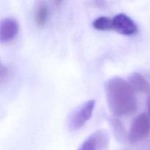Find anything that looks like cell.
Returning a JSON list of instances; mask_svg holds the SVG:
<instances>
[{
	"mask_svg": "<svg viewBox=\"0 0 150 150\" xmlns=\"http://www.w3.org/2000/svg\"><path fill=\"white\" fill-rule=\"evenodd\" d=\"M108 108L115 116L132 114L137 108V99L128 82L120 77L108 81L105 86Z\"/></svg>",
	"mask_w": 150,
	"mask_h": 150,
	"instance_id": "cell-1",
	"label": "cell"
},
{
	"mask_svg": "<svg viewBox=\"0 0 150 150\" xmlns=\"http://www.w3.org/2000/svg\"><path fill=\"white\" fill-rule=\"evenodd\" d=\"M95 106V101L90 100L76 108L69 117V129L70 130H77L83 127L92 117Z\"/></svg>",
	"mask_w": 150,
	"mask_h": 150,
	"instance_id": "cell-2",
	"label": "cell"
},
{
	"mask_svg": "<svg viewBox=\"0 0 150 150\" xmlns=\"http://www.w3.org/2000/svg\"><path fill=\"white\" fill-rule=\"evenodd\" d=\"M150 131V120L144 113L139 114L133 120L128 135L130 143H136L149 135Z\"/></svg>",
	"mask_w": 150,
	"mask_h": 150,
	"instance_id": "cell-3",
	"label": "cell"
},
{
	"mask_svg": "<svg viewBox=\"0 0 150 150\" xmlns=\"http://www.w3.org/2000/svg\"><path fill=\"white\" fill-rule=\"evenodd\" d=\"M114 29L124 35H133L137 33L138 26L134 21L127 15L120 13L112 18Z\"/></svg>",
	"mask_w": 150,
	"mask_h": 150,
	"instance_id": "cell-4",
	"label": "cell"
},
{
	"mask_svg": "<svg viewBox=\"0 0 150 150\" xmlns=\"http://www.w3.org/2000/svg\"><path fill=\"white\" fill-rule=\"evenodd\" d=\"M18 32V24L13 18H6L1 21L0 40L2 42L13 40Z\"/></svg>",
	"mask_w": 150,
	"mask_h": 150,
	"instance_id": "cell-5",
	"label": "cell"
},
{
	"mask_svg": "<svg viewBox=\"0 0 150 150\" xmlns=\"http://www.w3.org/2000/svg\"><path fill=\"white\" fill-rule=\"evenodd\" d=\"M108 142L107 135L102 130H99L89 136L81 144L79 150H98L102 149Z\"/></svg>",
	"mask_w": 150,
	"mask_h": 150,
	"instance_id": "cell-6",
	"label": "cell"
},
{
	"mask_svg": "<svg viewBox=\"0 0 150 150\" xmlns=\"http://www.w3.org/2000/svg\"><path fill=\"white\" fill-rule=\"evenodd\" d=\"M127 82L133 91L139 92H149L150 91L149 82L139 73H133L130 74Z\"/></svg>",
	"mask_w": 150,
	"mask_h": 150,
	"instance_id": "cell-7",
	"label": "cell"
},
{
	"mask_svg": "<svg viewBox=\"0 0 150 150\" xmlns=\"http://www.w3.org/2000/svg\"><path fill=\"white\" fill-rule=\"evenodd\" d=\"M93 26L98 30L108 31L114 29L113 20L106 16H100L93 21Z\"/></svg>",
	"mask_w": 150,
	"mask_h": 150,
	"instance_id": "cell-8",
	"label": "cell"
},
{
	"mask_svg": "<svg viewBox=\"0 0 150 150\" xmlns=\"http://www.w3.org/2000/svg\"><path fill=\"white\" fill-rule=\"evenodd\" d=\"M48 9L44 3H40L38 5L35 11V22L38 26H43L48 18Z\"/></svg>",
	"mask_w": 150,
	"mask_h": 150,
	"instance_id": "cell-9",
	"label": "cell"
},
{
	"mask_svg": "<svg viewBox=\"0 0 150 150\" xmlns=\"http://www.w3.org/2000/svg\"><path fill=\"white\" fill-rule=\"evenodd\" d=\"M111 124L114 127V133L117 136V139L120 140H125L126 136V132L121 122L117 119H114L111 120Z\"/></svg>",
	"mask_w": 150,
	"mask_h": 150,
	"instance_id": "cell-10",
	"label": "cell"
},
{
	"mask_svg": "<svg viewBox=\"0 0 150 150\" xmlns=\"http://www.w3.org/2000/svg\"><path fill=\"white\" fill-rule=\"evenodd\" d=\"M147 110H148V113H149V116H150V96L149 97L147 100Z\"/></svg>",
	"mask_w": 150,
	"mask_h": 150,
	"instance_id": "cell-11",
	"label": "cell"
}]
</instances>
